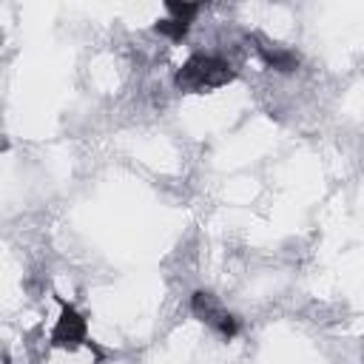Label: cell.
<instances>
[{
    "mask_svg": "<svg viewBox=\"0 0 364 364\" xmlns=\"http://www.w3.org/2000/svg\"><path fill=\"white\" fill-rule=\"evenodd\" d=\"M230 80H233L230 63L222 60V57H213V54H193L176 71V88L179 91H193V94L222 88Z\"/></svg>",
    "mask_w": 364,
    "mask_h": 364,
    "instance_id": "6da1fadb",
    "label": "cell"
},
{
    "mask_svg": "<svg viewBox=\"0 0 364 364\" xmlns=\"http://www.w3.org/2000/svg\"><path fill=\"white\" fill-rule=\"evenodd\" d=\"M191 310H193V316L199 318V321H205L208 327H213L219 336H225V338H233L236 333H239V321L219 304V299L213 296V293H208V290H196L193 293V299H191Z\"/></svg>",
    "mask_w": 364,
    "mask_h": 364,
    "instance_id": "7a4b0ae2",
    "label": "cell"
},
{
    "mask_svg": "<svg viewBox=\"0 0 364 364\" xmlns=\"http://www.w3.org/2000/svg\"><path fill=\"white\" fill-rule=\"evenodd\" d=\"M82 341H85V318L71 304H63L60 318L54 321V330H51V344L63 350H77Z\"/></svg>",
    "mask_w": 364,
    "mask_h": 364,
    "instance_id": "3957f363",
    "label": "cell"
},
{
    "mask_svg": "<svg viewBox=\"0 0 364 364\" xmlns=\"http://www.w3.org/2000/svg\"><path fill=\"white\" fill-rule=\"evenodd\" d=\"M256 43H259L256 48H259V54H262V60L267 65H273L276 71H296V65H299V54L296 51H290V48H284L279 43H270L264 37H256Z\"/></svg>",
    "mask_w": 364,
    "mask_h": 364,
    "instance_id": "277c9868",
    "label": "cell"
},
{
    "mask_svg": "<svg viewBox=\"0 0 364 364\" xmlns=\"http://www.w3.org/2000/svg\"><path fill=\"white\" fill-rule=\"evenodd\" d=\"M165 9H168V14H171V20H176V23H185V26H191V20L199 14V6L196 3H165Z\"/></svg>",
    "mask_w": 364,
    "mask_h": 364,
    "instance_id": "5b68a950",
    "label": "cell"
},
{
    "mask_svg": "<svg viewBox=\"0 0 364 364\" xmlns=\"http://www.w3.org/2000/svg\"><path fill=\"white\" fill-rule=\"evenodd\" d=\"M159 34H165V37H171L173 43H179L185 34H188V26L185 23H176V20H171V17H165V20H156V26H154Z\"/></svg>",
    "mask_w": 364,
    "mask_h": 364,
    "instance_id": "8992f818",
    "label": "cell"
}]
</instances>
